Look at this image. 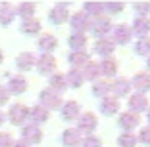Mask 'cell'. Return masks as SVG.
Returning a JSON list of instances; mask_svg holds the SVG:
<instances>
[{"instance_id": "obj_1", "label": "cell", "mask_w": 150, "mask_h": 147, "mask_svg": "<svg viewBox=\"0 0 150 147\" xmlns=\"http://www.w3.org/2000/svg\"><path fill=\"white\" fill-rule=\"evenodd\" d=\"M112 29H114V25H112L110 17H106V15H100V17H94L91 19V33H93V36L96 40L100 38H106V35H110Z\"/></svg>"}, {"instance_id": "obj_2", "label": "cell", "mask_w": 150, "mask_h": 147, "mask_svg": "<svg viewBox=\"0 0 150 147\" xmlns=\"http://www.w3.org/2000/svg\"><path fill=\"white\" fill-rule=\"evenodd\" d=\"M39 100H40V105H42V107L46 109V111H50V109H60V107L64 105L62 94L54 92L52 88H44V90L40 92Z\"/></svg>"}, {"instance_id": "obj_3", "label": "cell", "mask_w": 150, "mask_h": 147, "mask_svg": "<svg viewBox=\"0 0 150 147\" xmlns=\"http://www.w3.org/2000/svg\"><path fill=\"white\" fill-rule=\"evenodd\" d=\"M96 128H98V118H96V115H94V113H91V111L81 113L79 118H77V130H79L81 134L91 136Z\"/></svg>"}, {"instance_id": "obj_4", "label": "cell", "mask_w": 150, "mask_h": 147, "mask_svg": "<svg viewBox=\"0 0 150 147\" xmlns=\"http://www.w3.org/2000/svg\"><path fill=\"white\" fill-rule=\"evenodd\" d=\"M29 118V109L23 103H13L8 111V121L12 122L13 126H21L23 122Z\"/></svg>"}, {"instance_id": "obj_5", "label": "cell", "mask_w": 150, "mask_h": 147, "mask_svg": "<svg viewBox=\"0 0 150 147\" xmlns=\"http://www.w3.org/2000/svg\"><path fill=\"white\" fill-rule=\"evenodd\" d=\"M133 38V31L131 25H125V23H119L112 29V42L114 44H129Z\"/></svg>"}, {"instance_id": "obj_6", "label": "cell", "mask_w": 150, "mask_h": 147, "mask_svg": "<svg viewBox=\"0 0 150 147\" xmlns=\"http://www.w3.org/2000/svg\"><path fill=\"white\" fill-rule=\"evenodd\" d=\"M139 124H141V117L135 115V113L125 111L117 117V126L123 130V132H133L135 128H139Z\"/></svg>"}, {"instance_id": "obj_7", "label": "cell", "mask_w": 150, "mask_h": 147, "mask_svg": "<svg viewBox=\"0 0 150 147\" xmlns=\"http://www.w3.org/2000/svg\"><path fill=\"white\" fill-rule=\"evenodd\" d=\"M69 25H71V29H73V33L85 35V31L91 29V17L83 12H77V13H73V15H69Z\"/></svg>"}, {"instance_id": "obj_8", "label": "cell", "mask_w": 150, "mask_h": 147, "mask_svg": "<svg viewBox=\"0 0 150 147\" xmlns=\"http://www.w3.org/2000/svg\"><path fill=\"white\" fill-rule=\"evenodd\" d=\"M127 107H129V113H135V115L144 113L150 107L148 98L142 94H133V95H129V100H127Z\"/></svg>"}, {"instance_id": "obj_9", "label": "cell", "mask_w": 150, "mask_h": 147, "mask_svg": "<svg viewBox=\"0 0 150 147\" xmlns=\"http://www.w3.org/2000/svg\"><path fill=\"white\" fill-rule=\"evenodd\" d=\"M35 67L40 75H54V71H56V57L52 54H42L37 59Z\"/></svg>"}, {"instance_id": "obj_10", "label": "cell", "mask_w": 150, "mask_h": 147, "mask_svg": "<svg viewBox=\"0 0 150 147\" xmlns=\"http://www.w3.org/2000/svg\"><path fill=\"white\" fill-rule=\"evenodd\" d=\"M21 139L29 145V143H40L42 141V130L37 124H25L21 128Z\"/></svg>"}, {"instance_id": "obj_11", "label": "cell", "mask_w": 150, "mask_h": 147, "mask_svg": "<svg viewBox=\"0 0 150 147\" xmlns=\"http://www.w3.org/2000/svg\"><path fill=\"white\" fill-rule=\"evenodd\" d=\"M67 8H69L67 4H56V6H54V8L50 10V13H48L50 23H54V25H64V23L69 19V12H67Z\"/></svg>"}, {"instance_id": "obj_12", "label": "cell", "mask_w": 150, "mask_h": 147, "mask_svg": "<svg viewBox=\"0 0 150 147\" xmlns=\"http://www.w3.org/2000/svg\"><path fill=\"white\" fill-rule=\"evenodd\" d=\"M60 111H62V118L64 121H67V122H71V121H77L79 118V115H81V105L77 103V101H66V103L60 107Z\"/></svg>"}, {"instance_id": "obj_13", "label": "cell", "mask_w": 150, "mask_h": 147, "mask_svg": "<svg viewBox=\"0 0 150 147\" xmlns=\"http://www.w3.org/2000/svg\"><path fill=\"white\" fill-rule=\"evenodd\" d=\"M114 50H115V44L112 42L110 38H100V40H96L94 46H93V52L96 54V56L104 57V59H106V57H112Z\"/></svg>"}, {"instance_id": "obj_14", "label": "cell", "mask_w": 150, "mask_h": 147, "mask_svg": "<svg viewBox=\"0 0 150 147\" xmlns=\"http://www.w3.org/2000/svg\"><path fill=\"white\" fill-rule=\"evenodd\" d=\"M100 113L104 117H114L115 113L119 111V101L115 100L114 95H108V98H102L100 100V105H98Z\"/></svg>"}, {"instance_id": "obj_15", "label": "cell", "mask_w": 150, "mask_h": 147, "mask_svg": "<svg viewBox=\"0 0 150 147\" xmlns=\"http://www.w3.org/2000/svg\"><path fill=\"white\" fill-rule=\"evenodd\" d=\"M6 90H8V94H13V95L23 94V92L27 90V80H25V77H21V75H13V77H10Z\"/></svg>"}, {"instance_id": "obj_16", "label": "cell", "mask_w": 150, "mask_h": 147, "mask_svg": "<svg viewBox=\"0 0 150 147\" xmlns=\"http://www.w3.org/2000/svg\"><path fill=\"white\" fill-rule=\"evenodd\" d=\"M83 141V134L77 128H66L62 134V143L66 147H77Z\"/></svg>"}, {"instance_id": "obj_17", "label": "cell", "mask_w": 150, "mask_h": 147, "mask_svg": "<svg viewBox=\"0 0 150 147\" xmlns=\"http://www.w3.org/2000/svg\"><path fill=\"white\" fill-rule=\"evenodd\" d=\"M131 88H135L137 94H142V95H144V92H150V75L137 73L131 80Z\"/></svg>"}, {"instance_id": "obj_18", "label": "cell", "mask_w": 150, "mask_h": 147, "mask_svg": "<svg viewBox=\"0 0 150 147\" xmlns=\"http://www.w3.org/2000/svg\"><path fill=\"white\" fill-rule=\"evenodd\" d=\"M110 86H112V92H114L115 100H117V98H125V95H129V92H131V80L119 77V78H115Z\"/></svg>"}, {"instance_id": "obj_19", "label": "cell", "mask_w": 150, "mask_h": 147, "mask_svg": "<svg viewBox=\"0 0 150 147\" xmlns=\"http://www.w3.org/2000/svg\"><path fill=\"white\" fill-rule=\"evenodd\" d=\"M131 31H133V35H137L139 38L148 36V33H150V19L148 17H135V21H133V25H131Z\"/></svg>"}, {"instance_id": "obj_20", "label": "cell", "mask_w": 150, "mask_h": 147, "mask_svg": "<svg viewBox=\"0 0 150 147\" xmlns=\"http://www.w3.org/2000/svg\"><path fill=\"white\" fill-rule=\"evenodd\" d=\"M67 61H69V65L73 67V69L81 71L85 65L91 61V56L87 54V50H85V52H71L69 56H67Z\"/></svg>"}, {"instance_id": "obj_21", "label": "cell", "mask_w": 150, "mask_h": 147, "mask_svg": "<svg viewBox=\"0 0 150 147\" xmlns=\"http://www.w3.org/2000/svg\"><path fill=\"white\" fill-rule=\"evenodd\" d=\"M35 63H37V57L33 52H21L16 59V65H18L19 71H31L35 67Z\"/></svg>"}, {"instance_id": "obj_22", "label": "cell", "mask_w": 150, "mask_h": 147, "mask_svg": "<svg viewBox=\"0 0 150 147\" xmlns=\"http://www.w3.org/2000/svg\"><path fill=\"white\" fill-rule=\"evenodd\" d=\"M87 35H81V33H73V35H69V38H67V44H69L71 52H85V48H87Z\"/></svg>"}, {"instance_id": "obj_23", "label": "cell", "mask_w": 150, "mask_h": 147, "mask_svg": "<svg viewBox=\"0 0 150 147\" xmlns=\"http://www.w3.org/2000/svg\"><path fill=\"white\" fill-rule=\"evenodd\" d=\"M50 117V111H46V109L42 107V105H35V107H31V111H29V118H31V124H42V122H46Z\"/></svg>"}, {"instance_id": "obj_24", "label": "cell", "mask_w": 150, "mask_h": 147, "mask_svg": "<svg viewBox=\"0 0 150 147\" xmlns=\"http://www.w3.org/2000/svg\"><path fill=\"white\" fill-rule=\"evenodd\" d=\"M37 46H39V50L42 54H52L58 48V38L54 35H42L39 38V44H37Z\"/></svg>"}, {"instance_id": "obj_25", "label": "cell", "mask_w": 150, "mask_h": 147, "mask_svg": "<svg viewBox=\"0 0 150 147\" xmlns=\"http://www.w3.org/2000/svg\"><path fill=\"white\" fill-rule=\"evenodd\" d=\"M98 67H100V75H104V77H115L117 75V59H114V57H106V59H102L100 63H98Z\"/></svg>"}, {"instance_id": "obj_26", "label": "cell", "mask_w": 150, "mask_h": 147, "mask_svg": "<svg viewBox=\"0 0 150 147\" xmlns=\"http://www.w3.org/2000/svg\"><path fill=\"white\" fill-rule=\"evenodd\" d=\"M48 88H52V90L58 92V94H62V92L67 88L66 75H62V73H54V75H50V77H48Z\"/></svg>"}, {"instance_id": "obj_27", "label": "cell", "mask_w": 150, "mask_h": 147, "mask_svg": "<svg viewBox=\"0 0 150 147\" xmlns=\"http://www.w3.org/2000/svg\"><path fill=\"white\" fill-rule=\"evenodd\" d=\"M81 75H83L85 80H91V82H94V80H98V77H100V67H98L96 61H88V63L83 67Z\"/></svg>"}, {"instance_id": "obj_28", "label": "cell", "mask_w": 150, "mask_h": 147, "mask_svg": "<svg viewBox=\"0 0 150 147\" xmlns=\"http://www.w3.org/2000/svg\"><path fill=\"white\" fill-rule=\"evenodd\" d=\"M21 33H25V35H39V31L42 29V25H40V21L37 17H29V19H23L21 21Z\"/></svg>"}, {"instance_id": "obj_29", "label": "cell", "mask_w": 150, "mask_h": 147, "mask_svg": "<svg viewBox=\"0 0 150 147\" xmlns=\"http://www.w3.org/2000/svg\"><path fill=\"white\" fill-rule=\"evenodd\" d=\"M16 17V8L8 2L0 4V25H10Z\"/></svg>"}, {"instance_id": "obj_30", "label": "cell", "mask_w": 150, "mask_h": 147, "mask_svg": "<svg viewBox=\"0 0 150 147\" xmlns=\"http://www.w3.org/2000/svg\"><path fill=\"white\" fill-rule=\"evenodd\" d=\"M83 13H87L91 19L100 17L104 13V4H100V2H87V4H83Z\"/></svg>"}, {"instance_id": "obj_31", "label": "cell", "mask_w": 150, "mask_h": 147, "mask_svg": "<svg viewBox=\"0 0 150 147\" xmlns=\"http://www.w3.org/2000/svg\"><path fill=\"white\" fill-rule=\"evenodd\" d=\"M112 92V86L108 80H94L93 82V94L96 95V98H108V94Z\"/></svg>"}, {"instance_id": "obj_32", "label": "cell", "mask_w": 150, "mask_h": 147, "mask_svg": "<svg viewBox=\"0 0 150 147\" xmlns=\"http://www.w3.org/2000/svg\"><path fill=\"white\" fill-rule=\"evenodd\" d=\"M133 52L137 56H150V36H144V38H137V42L133 44Z\"/></svg>"}, {"instance_id": "obj_33", "label": "cell", "mask_w": 150, "mask_h": 147, "mask_svg": "<svg viewBox=\"0 0 150 147\" xmlns=\"http://www.w3.org/2000/svg\"><path fill=\"white\" fill-rule=\"evenodd\" d=\"M66 82H67V86H69V88H81V86H83V82H85V78H83V75H81V71L71 69L69 73L66 75Z\"/></svg>"}, {"instance_id": "obj_34", "label": "cell", "mask_w": 150, "mask_h": 147, "mask_svg": "<svg viewBox=\"0 0 150 147\" xmlns=\"http://www.w3.org/2000/svg\"><path fill=\"white\" fill-rule=\"evenodd\" d=\"M137 136L133 134V132H121L117 136V145L119 147H135L137 145Z\"/></svg>"}, {"instance_id": "obj_35", "label": "cell", "mask_w": 150, "mask_h": 147, "mask_svg": "<svg viewBox=\"0 0 150 147\" xmlns=\"http://www.w3.org/2000/svg\"><path fill=\"white\" fill-rule=\"evenodd\" d=\"M35 4H31V2H21V4L16 8V12H18V15H21V19H29L35 15Z\"/></svg>"}, {"instance_id": "obj_36", "label": "cell", "mask_w": 150, "mask_h": 147, "mask_svg": "<svg viewBox=\"0 0 150 147\" xmlns=\"http://www.w3.org/2000/svg\"><path fill=\"white\" fill-rule=\"evenodd\" d=\"M123 10H125V4H123V2H108V4H104V12L112 13V15L121 13Z\"/></svg>"}, {"instance_id": "obj_37", "label": "cell", "mask_w": 150, "mask_h": 147, "mask_svg": "<svg viewBox=\"0 0 150 147\" xmlns=\"http://www.w3.org/2000/svg\"><path fill=\"white\" fill-rule=\"evenodd\" d=\"M81 145H83V147H102V139L98 138V136L91 134V136H85V138H83Z\"/></svg>"}, {"instance_id": "obj_38", "label": "cell", "mask_w": 150, "mask_h": 147, "mask_svg": "<svg viewBox=\"0 0 150 147\" xmlns=\"http://www.w3.org/2000/svg\"><path fill=\"white\" fill-rule=\"evenodd\" d=\"M135 13H137V17H146L150 13V2H139V4L133 6Z\"/></svg>"}, {"instance_id": "obj_39", "label": "cell", "mask_w": 150, "mask_h": 147, "mask_svg": "<svg viewBox=\"0 0 150 147\" xmlns=\"http://www.w3.org/2000/svg\"><path fill=\"white\" fill-rule=\"evenodd\" d=\"M137 141L142 143V145H148L150 147V126L141 128V132H139V136H137Z\"/></svg>"}, {"instance_id": "obj_40", "label": "cell", "mask_w": 150, "mask_h": 147, "mask_svg": "<svg viewBox=\"0 0 150 147\" xmlns=\"http://www.w3.org/2000/svg\"><path fill=\"white\" fill-rule=\"evenodd\" d=\"M13 145V138L8 132H0V147H12Z\"/></svg>"}, {"instance_id": "obj_41", "label": "cell", "mask_w": 150, "mask_h": 147, "mask_svg": "<svg viewBox=\"0 0 150 147\" xmlns=\"http://www.w3.org/2000/svg\"><path fill=\"white\" fill-rule=\"evenodd\" d=\"M8 100H10V94H8V90H6L4 86H0V107L8 103Z\"/></svg>"}, {"instance_id": "obj_42", "label": "cell", "mask_w": 150, "mask_h": 147, "mask_svg": "<svg viewBox=\"0 0 150 147\" xmlns=\"http://www.w3.org/2000/svg\"><path fill=\"white\" fill-rule=\"evenodd\" d=\"M12 147H29V145H27L23 139H19V141H13V145H12Z\"/></svg>"}, {"instance_id": "obj_43", "label": "cell", "mask_w": 150, "mask_h": 147, "mask_svg": "<svg viewBox=\"0 0 150 147\" xmlns=\"http://www.w3.org/2000/svg\"><path fill=\"white\" fill-rule=\"evenodd\" d=\"M4 121H6V117H4V113H2V111H0V126H2V124H4Z\"/></svg>"}, {"instance_id": "obj_44", "label": "cell", "mask_w": 150, "mask_h": 147, "mask_svg": "<svg viewBox=\"0 0 150 147\" xmlns=\"http://www.w3.org/2000/svg\"><path fill=\"white\" fill-rule=\"evenodd\" d=\"M146 69H148V71H150V56H148V57H146Z\"/></svg>"}, {"instance_id": "obj_45", "label": "cell", "mask_w": 150, "mask_h": 147, "mask_svg": "<svg viewBox=\"0 0 150 147\" xmlns=\"http://www.w3.org/2000/svg\"><path fill=\"white\" fill-rule=\"evenodd\" d=\"M146 121L150 122V107H148V111H146Z\"/></svg>"}, {"instance_id": "obj_46", "label": "cell", "mask_w": 150, "mask_h": 147, "mask_svg": "<svg viewBox=\"0 0 150 147\" xmlns=\"http://www.w3.org/2000/svg\"><path fill=\"white\" fill-rule=\"evenodd\" d=\"M4 61V54H2V50H0V63Z\"/></svg>"}]
</instances>
